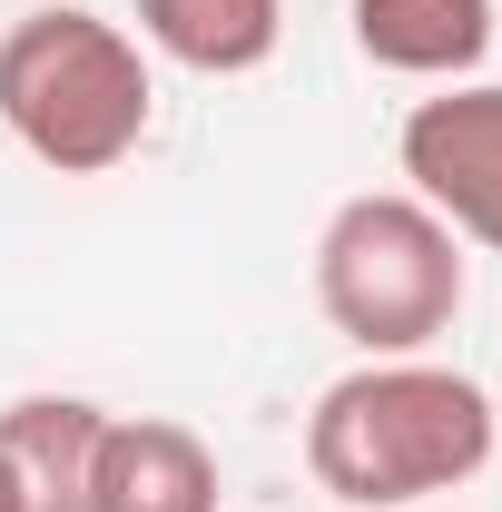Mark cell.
I'll return each mask as SVG.
<instances>
[{
  "mask_svg": "<svg viewBox=\"0 0 502 512\" xmlns=\"http://www.w3.org/2000/svg\"><path fill=\"white\" fill-rule=\"evenodd\" d=\"M493 444H502V404L463 365H434V355H365L306 414L315 493H335L355 512L443 503L493 463Z\"/></svg>",
  "mask_w": 502,
  "mask_h": 512,
  "instance_id": "obj_1",
  "label": "cell"
},
{
  "mask_svg": "<svg viewBox=\"0 0 502 512\" xmlns=\"http://www.w3.org/2000/svg\"><path fill=\"white\" fill-rule=\"evenodd\" d=\"M158 119V79L119 20L50 0L0 30V128L50 168V178H109L138 158Z\"/></svg>",
  "mask_w": 502,
  "mask_h": 512,
  "instance_id": "obj_2",
  "label": "cell"
},
{
  "mask_svg": "<svg viewBox=\"0 0 502 512\" xmlns=\"http://www.w3.org/2000/svg\"><path fill=\"white\" fill-rule=\"evenodd\" d=\"M463 296H473L463 237L414 188L345 197L315 237V306L365 355H424L434 335H453Z\"/></svg>",
  "mask_w": 502,
  "mask_h": 512,
  "instance_id": "obj_3",
  "label": "cell"
},
{
  "mask_svg": "<svg viewBox=\"0 0 502 512\" xmlns=\"http://www.w3.org/2000/svg\"><path fill=\"white\" fill-rule=\"evenodd\" d=\"M394 158H404V188L463 247L502 256V79H443L434 99H414Z\"/></svg>",
  "mask_w": 502,
  "mask_h": 512,
  "instance_id": "obj_4",
  "label": "cell"
},
{
  "mask_svg": "<svg viewBox=\"0 0 502 512\" xmlns=\"http://www.w3.org/2000/svg\"><path fill=\"white\" fill-rule=\"evenodd\" d=\"M89 512H217V453L178 414H109Z\"/></svg>",
  "mask_w": 502,
  "mask_h": 512,
  "instance_id": "obj_5",
  "label": "cell"
},
{
  "mask_svg": "<svg viewBox=\"0 0 502 512\" xmlns=\"http://www.w3.org/2000/svg\"><path fill=\"white\" fill-rule=\"evenodd\" d=\"M99 434H109V404H89V394H10L0 404V463L20 483V512H89Z\"/></svg>",
  "mask_w": 502,
  "mask_h": 512,
  "instance_id": "obj_6",
  "label": "cell"
},
{
  "mask_svg": "<svg viewBox=\"0 0 502 512\" xmlns=\"http://www.w3.org/2000/svg\"><path fill=\"white\" fill-rule=\"evenodd\" d=\"M355 50L394 79H473L493 50V0H345Z\"/></svg>",
  "mask_w": 502,
  "mask_h": 512,
  "instance_id": "obj_7",
  "label": "cell"
},
{
  "mask_svg": "<svg viewBox=\"0 0 502 512\" xmlns=\"http://www.w3.org/2000/svg\"><path fill=\"white\" fill-rule=\"evenodd\" d=\"M148 50H168L197 79H247L286 40V0H128Z\"/></svg>",
  "mask_w": 502,
  "mask_h": 512,
  "instance_id": "obj_8",
  "label": "cell"
},
{
  "mask_svg": "<svg viewBox=\"0 0 502 512\" xmlns=\"http://www.w3.org/2000/svg\"><path fill=\"white\" fill-rule=\"evenodd\" d=\"M0 512H20V483H10V463H0Z\"/></svg>",
  "mask_w": 502,
  "mask_h": 512,
  "instance_id": "obj_9",
  "label": "cell"
},
{
  "mask_svg": "<svg viewBox=\"0 0 502 512\" xmlns=\"http://www.w3.org/2000/svg\"><path fill=\"white\" fill-rule=\"evenodd\" d=\"M424 512H434V503H424Z\"/></svg>",
  "mask_w": 502,
  "mask_h": 512,
  "instance_id": "obj_10",
  "label": "cell"
}]
</instances>
